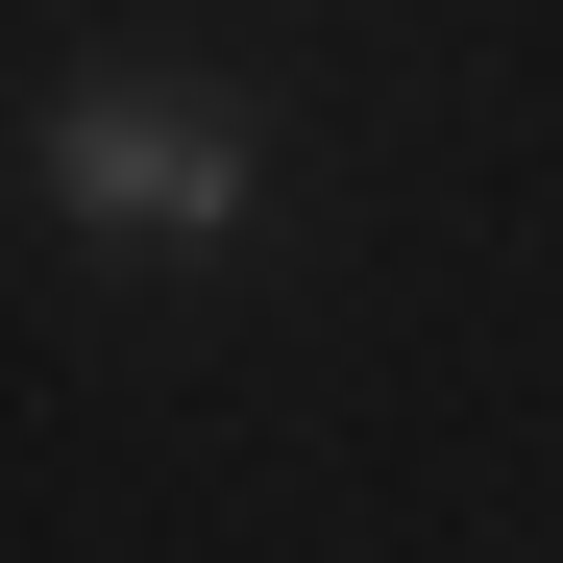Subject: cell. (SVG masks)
<instances>
[{
    "label": "cell",
    "instance_id": "obj_1",
    "mask_svg": "<svg viewBox=\"0 0 563 563\" xmlns=\"http://www.w3.org/2000/svg\"><path fill=\"white\" fill-rule=\"evenodd\" d=\"M49 197L123 221V245H221L245 221V123L172 99V74H99V99H49Z\"/></svg>",
    "mask_w": 563,
    "mask_h": 563
}]
</instances>
